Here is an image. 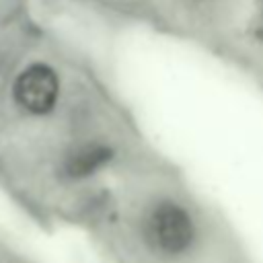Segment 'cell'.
Listing matches in <instances>:
<instances>
[{"mask_svg": "<svg viewBox=\"0 0 263 263\" xmlns=\"http://www.w3.org/2000/svg\"><path fill=\"white\" fill-rule=\"evenodd\" d=\"M60 76L45 62L25 66L12 82V99L29 115H47L60 101Z\"/></svg>", "mask_w": 263, "mask_h": 263, "instance_id": "2", "label": "cell"}, {"mask_svg": "<svg viewBox=\"0 0 263 263\" xmlns=\"http://www.w3.org/2000/svg\"><path fill=\"white\" fill-rule=\"evenodd\" d=\"M249 33L253 35V39L263 41V0H257L251 12V21H249Z\"/></svg>", "mask_w": 263, "mask_h": 263, "instance_id": "4", "label": "cell"}, {"mask_svg": "<svg viewBox=\"0 0 263 263\" xmlns=\"http://www.w3.org/2000/svg\"><path fill=\"white\" fill-rule=\"evenodd\" d=\"M144 240L150 249L162 257L185 255L195 238L197 228L191 212L173 199H162L154 203L144 218Z\"/></svg>", "mask_w": 263, "mask_h": 263, "instance_id": "1", "label": "cell"}, {"mask_svg": "<svg viewBox=\"0 0 263 263\" xmlns=\"http://www.w3.org/2000/svg\"><path fill=\"white\" fill-rule=\"evenodd\" d=\"M109 160V150L101 144H90L74 150L66 160V173L74 179H82L99 171Z\"/></svg>", "mask_w": 263, "mask_h": 263, "instance_id": "3", "label": "cell"}]
</instances>
